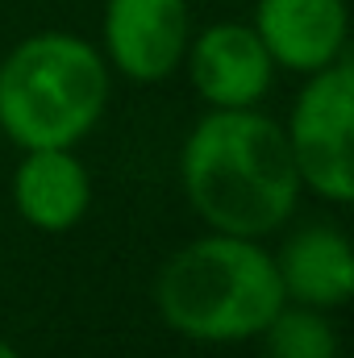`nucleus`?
<instances>
[{
	"mask_svg": "<svg viewBox=\"0 0 354 358\" xmlns=\"http://www.w3.org/2000/svg\"><path fill=\"white\" fill-rule=\"evenodd\" d=\"M104 100V59L76 34H34L0 63V129L25 150L76 146Z\"/></svg>",
	"mask_w": 354,
	"mask_h": 358,
	"instance_id": "3",
	"label": "nucleus"
},
{
	"mask_svg": "<svg viewBox=\"0 0 354 358\" xmlns=\"http://www.w3.org/2000/svg\"><path fill=\"white\" fill-rule=\"evenodd\" d=\"M267 358H338V334L321 308H279L267 321Z\"/></svg>",
	"mask_w": 354,
	"mask_h": 358,
	"instance_id": "10",
	"label": "nucleus"
},
{
	"mask_svg": "<svg viewBox=\"0 0 354 358\" xmlns=\"http://www.w3.org/2000/svg\"><path fill=\"white\" fill-rule=\"evenodd\" d=\"M179 176L192 208L217 234L238 238L279 229L300 196L283 125L250 108L208 113L183 142Z\"/></svg>",
	"mask_w": 354,
	"mask_h": 358,
	"instance_id": "1",
	"label": "nucleus"
},
{
	"mask_svg": "<svg viewBox=\"0 0 354 358\" xmlns=\"http://www.w3.org/2000/svg\"><path fill=\"white\" fill-rule=\"evenodd\" d=\"M296 96L288 146L300 187H313L317 196L346 204L354 196L351 171V104H354V67L346 59H334L317 71Z\"/></svg>",
	"mask_w": 354,
	"mask_h": 358,
	"instance_id": "4",
	"label": "nucleus"
},
{
	"mask_svg": "<svg viewBox=\"0 0 354 358\" xmlns=\"http://www.w3.org/2000/svg\"><path fill=\"white\" fill-rule=\"evenodd\" d=\"M155 300L163 321L196 342L255 338L288 304L275 259L238 234H213L171 255L159 271Z\"/></svg>",
	"mask_w": 354,
	"mask_h": 358,
	"instance_id": "2",
	"label": "nucleus"
},
{
	"mask_svg": "<svg viewBox=\"0 0 354 358\" xmlns=\"http://www.w3.org/2000/svg\"><path fill=\"white\" fill-rule=\"evenodd\" d=\"M0 358H21V355H17V350H13V346H8V342L0 338Z\"/></svg>",
	"mask_w": 354,
	"mask_h": 358,
	"instance_id": "11",
	"label": "nucleus"
},
{
	"mask_svg": "<svg viewBox=\"0 0 354 358\" xmlns=\"http://www.w3.org/2000/svg\"><path fill=\"white\" fill-rule=\"evenodd\" d=\"M283 296L309 308H338L354 296L351 242L334 225H309L288 238L283 255L275 259Z\"/></svg>",
	"mask_w": 354,
	"mask_h": 358,
	"instance_id": "9",
	"label": "nucleus"
},
{
	"mask_svg": "<svg viewBox=\"0 0 354 358\" xmlns=\"http://www.w3.org/2000/svg\"><path fill=\"white\" fill-rule=\"evenodd\" d=\"M187 71L213 108H255L275 76L255 25H213L187 46Z\"/></svg>",
	"mask_w": 354,
	"mask_h": 358,
	"instance_id": "6",
	"label": "nucleus"
},
{
	"mask_svg": "<svg viewBox=\"0 0 354 358\" xmlns=\"http://www.w3.org/2000/svg\"><path fill=\"white\" fill-rule=\"evenodd\" d=\"M92 200L88 167L71 155V146L25 150L13 176V204L17 213L46 234H63L84 221Z\"/></svg>",
	"mask_w": 354,
	"mask_h": 358,
	"instance_id": "8",
	"label": "nucleus"
},
{
	"mask_svg": "<svg viewBox=\"0 0 354 358\" xmlns=\"http://www.w3.org/2000/svg\"><path fill=\"white\" fill-rule=\"evenodd\" d=\"M187 0H108L104 46L121 76L138 84L167 80L187 55Z\"/></svg>",
	"mask_w": 354,
	"mask_h": 358,
	"instance_id": "5",
	"label": "nucleus"
},
{
	"mask_svg": "<svg viewBox=\"0 0 354 358\" xmlns=\"http://www.w3.org/2000/svg\"><path fill=\"white\" fill-rule=\"evenodd\" d=\"M255 34L267 55L292 71H317L342 59L346 4L342 0H259Z\"/></svg>",
	"mask_w": 354,
	"mask_h": 358,
	"instance_id": "7",
	"label": "nucleus"
}]
</instances>
